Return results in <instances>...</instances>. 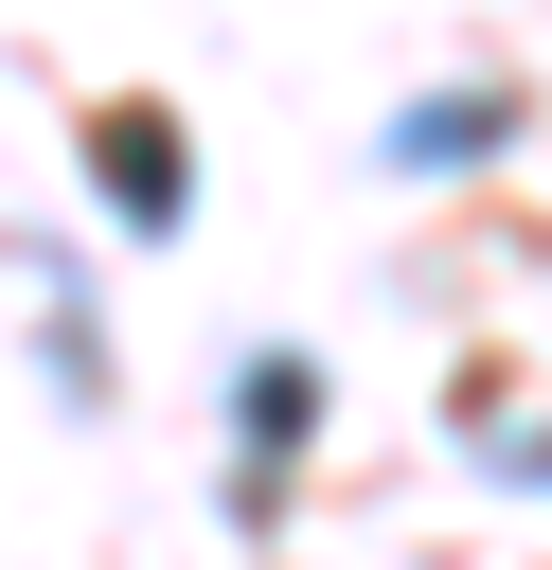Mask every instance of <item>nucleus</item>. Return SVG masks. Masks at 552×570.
Here are the masks:
<instances>
[{
    "instance_id": "nucleus-1",
    "label": "nucleus",
    "mask_w": 552,
    "mask_h": 570,
    "mask_svg": "<svg viewBox=\"0 0 552 570\" xmlns=\"http://www.w3.org/2000/svg\"><path fill=\"white\" fill-rule=\"evenodd\" d=\"M481 142H516V89H499V71H463V89H410L374 160H392V178H463Z\"/></svg>"
},
{
    "instance_id": "nucleus-2",
    "label": "nucleus",
    "mask_w": 552,
    "mask_h": 570,
    "mask_svg": "<svg viewBox=\"0 0 552 570\" xmlns=\"http://www.w3.org/2000/svg\"><path fill=\"white\" fill-rule=\"evenodd\" d=\"M89 178H107L125 232H178V196H196V178H178V107H107V125H89Z\"/></svg>"
},
{
    "instance_id": "nucleus-3",
    "label": "nucleus",
    "mask_w": 552,
    "mask_h": 570,
    "mask_svg": "<svg viewBox=\"0 0 552 570\" xmlns=\"http://www.w3.org/2000/svg\"><path fill=\"white\" fill-rule=\"evenodd\" d=\"M231 410H249V517H267V499H285V463H303V428H321V374H303V356H249V392H231Z\"/></svg>"
}]
</instances>
